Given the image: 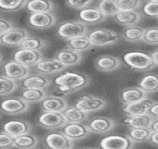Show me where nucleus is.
<instances>
[{
	"label": "nucleus",
	"mask_w": 158,
	"mask_h": 149,
	"mask_svg": "<svg viewBox=\"0 0 158 149\" xmlns=\"http://www.w3.org/2000/svg\"><path fill=\"white\" fill-rule=\"evenodd\" d=\"M54 84L63 95L73 93L90 84L91 79L87 75L78 72H65L54 79Z\"/></svg>",
	"instance_id": "obj_1"
},
{
	"label": "nucleus",
	"mask_w": 158,
	"mask_h": 149,
	"mask_svg": "<svg viewBox=\"0 0 158 149\" xmlns=\"http://www.w3.org/2000/svg\"><path fill=\"white\" fill-rule=\"evenodd\" d=\"M123 61L131 69L137 72H148L156 66L151 55L139 51L124 54Z\"/></svg>",
	"instance_id": "obj_2"
},
{
	"label": "nucleus",
	"mask_w": 158,
	"mask_h": 149,
	"mask_svg": "<svg viewBox=\"0 0 158 149\" xmlns=\"http://www.w3.org/2000/svg\"><path fill=\"white\" fill-rule=\"evenodd\" d=\"M89 33L88 25L79 21H67L59 26L57 34L62 39L67 40L85 36Z\"/></svg>",
	"instance_id": "obj_3"
},
{
	"label": "nucleus",
	"mask_w": 158,
	"mask_h": 149,
	"mask_svg": "<svg viewBox=\"0 0 158 149\" xmlns=\"http://www.w3.org/2000/svg\"><path fill=\"white\" fill-rule=\"evenodd\" d=\"M87 37L93 46L99 47L113 45L120 39V36L116 32L103 28L95 29L89 31Z\"/></svg>",
	"instance_id": "obj_4"
},
{
	"label": "nucleus",
	"mask_w": 158,
	"mask_h": 149,
	"mask_svg": "<svg viewBox=\"0 0 158 149\" xmlns=\"http://www.w3.org/2000/svg\"><path fill=\"white\" fill-rule=\"evenodd\" d=\"M106 104L107 101L102 98L87 94L77 99L74 106L89 114L103 109Z\"/></svg>",
	"instance_id": "obj_5"
},
{
	"label": "nucleus",
	"mask_w": 158,
	"mask_h": 149,
	"mask_svg": "<svg viewBox=\"0 0 158 149\" xmlns=\"http://www.w3.org/2000/svg\"><path fill=\"white\" fill-rule=\"evenodd\" d=\"M29 109V104L20 97H10L2 101L0 110L8 115H18Z\"/></svg>",
	"instance_id": "obj_6"
},
{
	"label": "nucleus",
	"mask_w": 158,
	"mask_h": 149,
	"mask_svg": "<svg viewBox=\"0 0 158 149\" xmlns=\"http://www.w3.org/2000/svg\"><path fill=\"white\" fill-rule=\"evenodd\" d=\"M135 143L125 135H110L100 142L101 149H133Z\"/></svg>",
	"instance_id": "obj_7"
},
{
	"label": "nucleus",
	"mask_w": 158,
	"mask_h": 149,
	"mask_svg": "<svg viewBox=\"0 0 158 149\" xmlns=\"http://www.w3.org/2000/svg\"><path fill=\"white\" fill-rule=\"evenodd\" d=\"M38 123L47 130L62 128L67 124L62 113L43 112L38 118Z\"/></svg>",
	"instance_id": "obj_8"
},
{
	"label": "nucleus",
	"mask_w": 158,
	"mask_h": 149,
	"mask_svg": "<svg viewBox=\"0 0 158 149\" xmlns=\"http://www.w3.org/2000/svg\"><path fill=\"white\" fill-rule=\"evenodd\" d=\"M29 36L30 35L26 29L14 27L0 37V44L9 47L20 46L21 43Z\"/></svg>",
	"instance_id": "obj_9"
},
{
	"label": "nucleus",
	"mask_w": 158,
	"mask_h": 149,
	"mask_svg": "<svg viewBox=\"0 0 158 149\" xmlns=\"http://www.w3.org/2000/svg\"><path fill=\"white\" fill-rule=\"evenodd\" d=\"M42 58V53L39 51H33L21 48L16 51L13 55V61L29 68L34 66Z\"/></svg>",
	"instance_id": "obj_10"
},
{
	"label": "nucleus",
	"mask_w": 158,
	"mask_h": 149,
	"mask_svg": "<svg viewBox=\"0 0 158 149\" xmlns=\"http://www.w3.org/2000/svg\"><path fill=\"white\" fill-rule=\"evenodd\" d=\"M3 75L15 81L21 80L30 74V68L23 66L15 61L5 63L2 66Z\"/></svg>",
	"instance_id": "obj_11"
},
{
	"label": "nucleus",
	"mask_w": 158,
	"mask_h": 149,
	"mask_svg": "<svg viewBox=\"0 0 158 149\" xmlns=\"http://www.w3.org/2000/svg\"><path fill=\"white\" fill-rule=\"evenodd\" d=\"M28 22L29 25L34 29L44 30L55 25L56 17L52 12L32 13L29 15Z\"/></svg>",
	"instance_id": "obj_12"
},
{
	"label": "nucleus",
	"mask_w": 158,
	"mask_h": 149,
	"mask_svg": "<svg viewBox=\"0 0 158 149\" xmlns=\"http://www.w3.org/2000/svg\"><path fill=\"white\" fill-rule=\"evenodd\" d=\"M44 144L48 149H73V142L62 132H51L44 137Z\"/></svg>",
	"instance_id": "obj_13"
},
{
	"label": "nucleus",
	"mask_w": 158,
	"mask_h": 149,
	"mask_svg": "<svg viewBox=\"0 0 158 149\" xmlns=\"http://www.w3.org/2000/svg\"><path fill=\"white\" fill-rule=\"evenodd\" d=\"M37 73L42 75H53L66 69L64 66L56 58H42L33 66Z\"/></svg>",
	"instance_id": "obj_14"
},
{
	"label": "nucleus",
	"mask_w": 158,
	"mask_h": 149,
	"mask_svg": "<svg viewBox=\"0 0 158 149\" xmlns=\"http://www.w3.org/2000/svg\"><path fill=\"white\" fill-rule=\"evenodd\" d=\"M51 84V80L46 75L40 73H30L20 80V85L23 89H45Z\"/></svg>",
	"instance_id": "obj_15"
},
{
	"label": "nucleus",
	"mask_w": 158,
	"mask_h": 149,
	"mask_svg": "<svg viewBox=\"0 0 158 149\" xmlns=\"http://www.w3.org/2000/svg\"><path fill=\"white\" fill-rule=\"evenodd\" d=\"M61 132L73 142L85 139L91 134L86 124L82 123H67Z\"/></svg>",
	"instance_id": "obj_16"
},
{
	"label": "nucleus",
	"mask_w": 158,
	"mask_h": 149,
	"mask_svg": "<svg viewBox=\"0 0 158 149\" xmlns=\"http://www.w3.org/2000/svg\"><path fill=\"white\" fill-rule=\"evenodd\" d=\"M86 125L91 133L103 134L115 128V122L108 117H96L89 120Z\"/></svg>",
	"instance_id": "obj_17"
},
{
	"label": "nucleus",
	"mask_w": 158,
	"mask_h": 149,
	"mask_svg": "<svg viewBox=\"0 0 158 149\" xmlns=\"http://www.w3.org/2000/svg\"><path fill=\"white\" fill-rule=\"evenodd\" d=\"M3 131L14 138L23 134L30 133L31 124L23 119H15L5 122L2 127Z\"/></svg>",
	"instance_id": "obj_18"
},
{
	"label": "nucleus",
	"mask_w": 158,
	"mask_h": 149,
	"mask_svg": "<svg viewBox=\"0 0 158 149\" xmlns=\"http://www.w3.org/2000/svg\"><path fill=\"white\" fill-rule=\"evenodd\" d=\"M79 20L85 25H93L102 22L106 17L103 15L98 7H87L80 10L77 14Z\"/></svg>",
	"instance_id": "obj_19"
},
{
	"label": "nucleus",
	"mask_w": 158,
	"mask_h": 149,
	"mask_svg": "<svg viewBox=\"0 0 158 149\" xmlns=\"http://www.w3.org/2000/svg\"><path fill=\"white\" fill-rule=\"evenodd\" d=\"M68 106V102L64 98L54 95H48L41 102V108L43 112L62 113Z\"/></svg>",
	"instance_id": "obj_20"
},
{
	"label": "nucleus",
	"mask_w": 158,
	"mask_h": 149,
	"mask_svg": "<svg viewBox=\"0 0 158 149\" xmlns=\"http://www.w3.org/2000/svg\"><path fill=\"white\" fill-rule=\"evenodd\" d=\"M94 65L99 71L103 73H111L121 67L122 61L115 56L101 55L95 59Z\"/></svg>",
	"instance_id": "obj_21"
},
{
	"label": "nucleus",
	"mask_w": 158,
	"mask_h": 149,
	"mask_svg": "<svg viewBox=\"0 0 158 149\" xmlns=\"http://www.w3.org/2000/svg\"><path fill=\"white\" fill-rule=\"evenodd\" d=\"M55 58L65 67H71L79 64L82 61L81 53L67 48L61 49L56 54Z\"/></svg>",
	"instance_id": "obj_22"
},
{
	"label": "nucleus",
	"mask_w": 158,
	"mask_h": 149,
	"mask_svg": "<svg viewBox=\"0 0 158 149\" xmlns=\"http://www.w3.org/2000/svg\"><path fill=\"white\" fill-rule=\"evenodd\" d=\"M147 98V94L139 87H128L120 92V99L124 104H134Z\"/></svg>",
	"instance_id": "obj_23"
},
{
	"label": "nucleus",
	"mask_w": 158,
	"mask_h": 149,
	"mask_svg": "<svg viewBox=\"0 0 158 149\" xmlns=\"http://www.w3.org/2000/svg\"><path fill=\"white\" fill-rule=\"evenodd\" d=\"M113 18L120 25L129 27L138 24L142 20L143 16L137 10H119Z\"/></svg>",
	"instance_id": "obj_24"
},
{
	"label": "nucleus",
	"mask_w": 158,
	"mask_h": 149,
	"mask_svg": "<svg viewBox=\"0 0 158 149\" xmlns=\"http://www.w3.org/2000/svg\"><path fill=\"white\" fill-rule=\"evenodd\" d=\"M154 101L153 100L147 98L139 102L134 103V104H124L122 108V111L127 116L145 114L147 113L149 107L153 104Z\"/></svg>",
	"instance_id": "obj_25"
},
{
	"label": "nucleus",
	"mask_w": 158,
	"mask_h": 149,
	"mask_svg": "<svg viewBox=\"0 0 158 149\" xmlns=\"http://www.w3.org/2000/svg\"><path fill=\"white\" fill-rule=\"evenodd\" d=\"M154 119L148 114L145 113L143 115L127 116L123 119L122 123L130 127L131 128H141V127H149Z\"/></svg>",
	"instance_id": "obj_26"
},
{
	"label": "nucleus",
	"mask_w": 158,
	"mask_h": 149,
	"mask_svg": "<svg viewBox=\"0 0 158 149\" xmlns=\"http://www.w3.org/2000/svg\"><path fill=\"white\" fill-rule=\"evenodd\" d=\"M67 123H82L88 118V113H85L77 107L68 106L62 112Z\"/></svg>",
	"instance_id": "obj_27"
},
{
	"label": "nucleus",
	"mask_w": 158,
	"mask_h": 149,
	"mask_svg": "<svg viewBox=\"0 0 158 149\" xmlns=\"http://www.w3.org/2000/svg\"><path fill=\"white\" fill-rule=\"evenodd\" d=\"M25 8L32 13H45L52 12L55 8L54 3L47 0H31L27 1Z\"/></svg>",
	"instance_id": "obj_28"
},
{
	"label": "nucleus",
	"mask_w": 158,
	"mask_h": 149,
	"mask_svg": "<svg viewBox=\"0 0 158 149\" xmlns=\"http://www.w3.org/2000/svg\"><path fill=\"white\" fill-rule=\"evenodd\" d=\"M48 96L46 89H23L21 92L20 98L26 101L28 104L30 103L41 102Z\"/></svg>",
	"instance_id": "obj_29"
},
{
	"label": "nucleus",
	"mask_w": 158,
	"mask_h": 149,
	"mask_svg": "<svg viewBox=\"0 0 158 149\" xmlns=\"http://www.w3.org/2000/svg\"><path fill=\"white\" fill-rule=\"evenodd\" d=\"M38 139L34 134L27 133L14 138V145L18 149H33L37 146Z\"/></svg>",
	"instance_id": "obj_30"
},
{
	"label": "nucleus",
	"mask_w": 158,
	"mask_h": 149,
	"mask_svg": "<svg viewBox=\"0 0 158 149\" xmlns=\"http://www.w3.org/2000/svg\"><path fill=\"white\" fill-rule=\"evenodd\" d=\"M138 87L147 95L158 92V75L148 74L145 75L139 82Z\"/></svg>",
	"instance_id": "obj_31"
},
{
	"label": "nucleus",
	"mask_w": 158,
	"mask_h": 149,
	"mask_svg": "<svg viewBox=\"0 0 158 149\" xmlns=\"http://www.w3.org/2000/svg\"><path fill=\"white\" fill-rule=\"evenodd\" d=\"M145 29L137 25L126 27L122 32V38L130 43H139L143 41Z\"/></svg>",
	"instance_id": "obj_32"
},
{
	"label": "nucleus",
	"mask_w": 158,
	"mask_h": 149,
	"mask_svg": "<svg viewBox=\"0 0 158 149\" xmlns=\"http://www.w3.org/2000/svg\"><path fill=\"white\" fill-rule=\"evenodd\" d=\"M67 46L70 49L75 51L79 53H82L92 49L93 45L87 35H85V36H82L75 39L68 40L67 42Z\"/></svg>",
	"instance_id": "obj_33"
},
{
	"label": "nucleus",
	"mask_w": 158,
	"mask_h": 149,
	"mask_svg": "<svg viewBox=\"0 0 158 149\" xmlns=\"http://www.w3.org/2000/svg\"><path fill=\"white\" fill-rule=\"evenodd\" d=\"M152 131L149 127L130 128L127 136L134 143H143L148 141Z\"/></svg>",
	"instance_id": "obj_34"
},
{
	"label": "nucleus",
	"mask_w": 158,
	"mask_h": 149,
	"mask_svg": "<svg viewBox=\"0 0 158 149\" xmlns=\"http://www.w3.org/2000/svg\"><path fill=\"white\" fill-rule=\"evenodd\" d=\"M47 40L39 37H36L29 36L21 43L20 48L41 52V50L44 49L47 46Z\"/></svg>",
	"instance_id": "obj_35"
},
{
	"label": "nucleus",
	"mask_w": 158,
	"mask_h": 149,
	"mask_svg": "<svg viewBox=\"0 0 158 149\" xmlns=\"http://www.w3.org/2000/svg\"><path fill=\"white\" fill-rule=\"evenodd\" d=\"M98 8L106 17H114L120 10L116 0H102L98 2Z\"/></svg>",
	"instance_id": "obj_36"
},
{
	"label": "nucleus",
	"mask_w": 158,
	"mask_h": 149,
	"mask_svg": "<svg viewBox=\"0 0 158 149\" xmlns=\"http://www.w3.org/2000/svg\"><path fill=\"white\" fill-rule=\"evenodd\" d=\"M18 87L17 81L10 80L7 77L0 76V96H5L11 94Z\"/></svg>",
	"instance_id": "obj_37"
},
{
	"label": "nucleus",
	"mask_w": 158,
	"mask_h": 149,
	"mask_svg": "<svg viewBox=\"0 0 158 149\" xmlns=\"http://www.w3.org/2000/svg\"><path fill=\"white\" fill-rule=\"evenodd\" d=\"M27 1L26 0H15V1H6L0 0V10L3 11L12 13L18 11L25 8Z\"/></svg>",
	"instance_id": "obj_38"
},
{
	"label": "nucleus",
	"mask_w": 158,
	"mask_h": 149,
	"mask_svg": "<svg viewBox=\"0 0 158 149\" xmlns=\"http://www.w3.org/2000/svg\"><path fill=\"white\" fill-rule=\"evenodd\" d=\"M142 12L146 17L152 18L158 17V0L147 1L142 5Z\"/></svg>",
	"instance_id": "obj_39"
},
{
	"label": "nucleus",
	"mask_w": 158,
	"mask_h": 149,
	"mask_svg": "<svg viewBox=\"0 0 158 149\" xmlns=\"http://www.w3.org/2000/svg\"><path fill=\"white\" fill-rule=\"evenodd\" d=\"M143 42L149 45H158V26L145 29Z\"/></svg>",
	"instance_id": "obj_40"
},
{
	"label": "nucleus",
	"mask_w": 158,
	"mask_h": 149,
	"mask_svg": "<svg viewBox=\"0 0 158 149\" xmlns=\"http://www.w3.org/2000/svg\"><path fill=\"white\" fill-rule=\"evenodd\" d=\"M120 10H136L143 5L140 0H116Z\"/></svg>",
	"instance_id": "obj_41"
},
{
	"label": "nucleus",
	"mask_w": 158,
	"mask_h": 149,
	"mask_svg": "<svg viewBox=\"0 0 158 149\" xmlns=\"http://www.w3.org/2000/svg\"><path fill=\"white\" fill-rule=\"evenodd\" d=\"M15 147L14 137L7 133L0 132V149H10Z\"/></svg>",
	"instance_id": "obj_42"
},
{
	"label": "nucleus",
	"mask_w": 158,
	"mask_h": 149,
	"mask_svg": "<svg viewBox=\"0 0 158 149\" xmlns=\"http://www.w3.org/2000/svg\"><path fill=\"white\" fill-rule=\"evenodd\" d=\"M93 2L92 0H68L65 2V4L68 7L72 8H75V9H80L82 10L83 8H87Z\"/></svg>",
	"instance_id": "obj_43"
},
{
	"label": "nucleus",
	"mask_w": 158,
	"mask_h": 149,
	"mask_svg": "<svg viewBox=\"0 0 158 149\" xmlns=\"http://www.w3.org/2000/svg\"><path fill=\"white\" fill-rule=\"evenodd\" d=\"M12 28H14L13 23L10 21L0 17V37L4 35Z\"/></svg>",
	"instance_id": "obj_44"
},
{
	"label": "nucleus",
	"mask_w": 158,
	"mask_h": 149,
	"mask_svg": "<svg viewBox=\"0 0 158 149\" xmlns=\"http://www.w3.org/2000/svg\"><path fill=\"white\" fill-rule=\"evenodd\" d=\"M147 114L153 119H158V101H154L153 104L149 107Z\"/></svg>",
	"instance_id": "obj_45"
},
{
	"label": "nucleus",
	"mask_w": 158,
	"mask_h": 149,
	"mask_svg": "<svg viewBox=\"0 0 158 149\" xmlns=\"http://www.w3.org/2000/svg\"><path fill=\"white\" fill-rule=\"evenodd\" d=\"M148 142L158 148V132H152L148 139Z\"/></svg>",
	"instance_id": "obj_46"
},
{
	"label": "nucleus",
	"mask_w": 158,
	"mask_h": 149,
	"mask_svg": "<svg viewBox=\"0 0 158 149\" xmlns=\"http://www.w3.org/2000/svg\"><path fill=\"white\" fill-rule=\"evenodd\" d=\"M149 128L152 130V132H158V119H154Z\"/></svg>",
	"instance_id": "obj_47"
},
{
	"label": "nucleus",
	"mask_w": 158,
	"mask_h": 149,
	"mask_svg": "<svg viewBox=\"0 0 158 149\" xmlns=\"http://www.w3.org/2000/svg\"><path fill=\"white\" fill-rule=\"evenodd\" d=\"M151 56H152V59H153L156 66H158V49L155 51H154V52L151 54Z\"/></svg>",
	"instance_id": "obj_48"
},
{
	"label": "nucleus",
	"mask_w": 158,
	"mask_h": 149,
	"mask_svg": "<svg viewBox=\"0 0 158 149\" xmlns=\"http://www.w3.org/2000/svg\"><path fill=\"white\" fill-rule=\"evenodd\" d=\"M80 149H98V148H80Z\"/></svg>",
	"instance_id": "obj_49"
},
{
	"label": "nucleus",
	"mask_w": 158,
	"mask_h": 149,
	"mask_svg": "<svg viewBox=\"0 0 158 149\" xmlns=\"http://www.w3.org/2000/svg\"><path fill=\"white\" fill-rule=\"evenodd\" d=\"M2 55H1V54H0V63L2 62Z\"/></svg>",
	"instance_id": "obj_50"
},
{
	"label": "nucleus",
	"mask_w": 158,
	"mask_h": 149,
	"mask_svg": "<svg viewBox=\"0 0 158 149\" xmlns=\"http://www.w3.org/2000/svg\"><path fill=\"white\" fill-rule=\"evenodd\" d=\"M157 22H158V17L157 18Z\"/></svg>",
	"instance_id": "obj_51"
},
{
	"label": "nucleus",
	"mask_w": 158,
	"mask_h": 149,
	"mask_svg": "<svg viewBox=\"0 0 158 149\" xmlns=\"http://www.w3.org/2000/svg\"><path fill=\"white\" fill-rule=\"evenodd\" d=\"M33 149H38V148H33Z\"/></svg>",
	"instance_id": "obj_52"
}]
</instances>
